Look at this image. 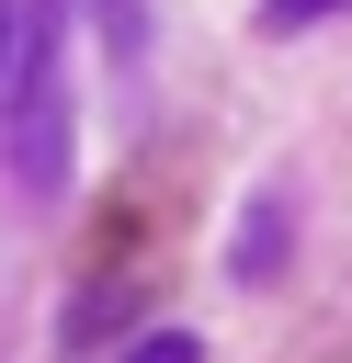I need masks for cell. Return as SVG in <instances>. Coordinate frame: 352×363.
Listing matches in <instances>:
<instances>
[{"label":"cell","mask_w":352,"mask_h":363,"mask_svg":"<svg viewBox=\"0 0 352 363\" xmlns=\"http://www.w3.org/2000/svg\"><path fill=\"white\" fill-rule=\"evenodd\" d=\"M0 147L34 193L68 182V68H57V34L23 23V57H11V113H0Z\"/></svg>","instance_id":"obj_1"},{"label":"cell","mask_w":352,"mask_h":363,"mask_svg":"<svg viewBox=\"0 0 352 363\" xmlns=\"http://www.w3.org/2000/svg\"><path fill=\"white\" fill-rule=\"evenodd\" d=\"M273 261H284V204H261V216L238 227V272H250V284H273Z\"/></svg>","instance_id":"obj_2"},{"label":"cell","mask_w":352,"mask_h":363,"mask_svg":"<svg viewBox=\"0 0 352 363\" xmlns=\"http://www.w3.org/2000/svg\"><path fill=\"white\" fill-rule=\"evenodd\" d=\"M79 11H91V23H102V45H114V57H125V68H136V57H148V11H136V0H79Z\"/></svg>","instance_id":"obj_3"},{"label":"cell","mask_w":352,"mask_h":363,"mask_svg":"<svg viewBox=\"0 0 352 363\" xmlns=\"http://www.w3.org/2000/svg\"><path fill=\"white\" fill-rule=\"evenodd\" d=\"M329 11H352V0H261V34H307V23H329Z\"/></svg>","instance_id":"obj_4"},{"label":"cell","mask_w":352,"mask_h":363,"mask_svg":"<svg viewBox=\"0 0 352 363\" xmlns=\"http://www.w3.org/2000/svg\"><path fill=\"white\" fill-rule=\"evenodd\" d=\"M125 363H204V352H193V340H182V329H159V340H136V352H125Z\"/></svg>","instance_id":"obj_5"},{"label":"cell","mask_w":352,"mask_h":363,"mask_svg":"<svg viewBox=\"0 0 352 363\" xmlns=\"http://www.w3.org/2000/svg\"><path fill=\"white\" fill-rule=\"evenodd\" d=\"M11 57H23V0H0V91H11Z\"/></svg>","instance_id":"obj_6"}]
</instances>
